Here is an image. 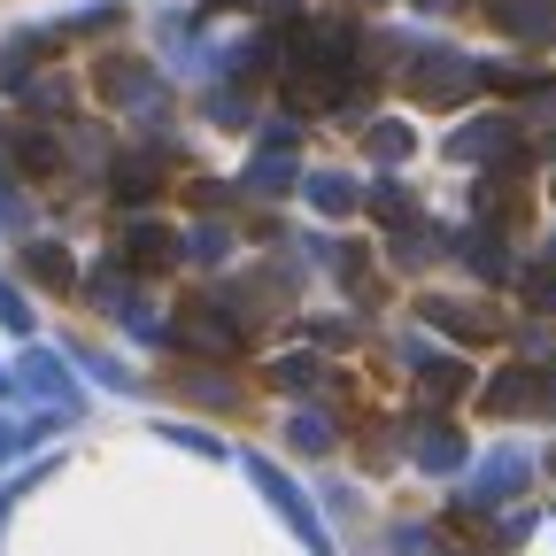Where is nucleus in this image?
Segmentation results:
<instances>
[{
	"label": "nucleus",
	"mask_w": 556,
	"mask_h": 556,
	"mask_svg": "<svg viewBox=\"0 0 556 556\" xmlns=\"http://www.w3.org/2000/svg\"><path fill=\"white\" fill-rule=\"evenodd\" d=\"M0 394H9V371H0Z\"/></svg>",
	"instance_id": "nucleus-35"
},
{
	"label": "nucleus",
	"mask_w": 556,
	"mask_h": 556,
	"mask_svg": "<svg viewBox=\"0 0 556 556\" xmlns=\"http://www.w3.org/2000/svg\"><path fill=\"white\" fill-rule=\"evenodd\" d=\"M124 255H131L139 270H163V263H178V240H170L155 217H139V225H124Z\"/></svg>",
	"instance_id": "nucleus-12"
},
{
	"label": "nucleus",
	"mask_w": 556,
	"mask_h": 556,
	"mask_svg": "<svg viewBox=\"0 0 556 556\" xmlns=\"http://www.w3.org/2000/svg\"><path fill=\"white\" fill-rule=\"evenodd\" d=\"M208 116H217V124H248V101L232 86H217V93H208Z\"/></svg>",
	"instance_id": "nucleus-28"
},
{
	"label": "nucleus",
	"mask_w": 556,
	"mask_h": 556,
	"mask_svg": "<svg viewBox=\"0 0 556 556\" xmlns=\"http://www.w3.org/2000/svg\"><path fill=\"white\" fill-rule=\"evenodd\" d=\"M448 248H456V255L486 278V287H495V278H510V248H503V232H456Z\"/></svg>",
	"instance_id": "nucleus-11"
},
{
	"label": "nucleus",
	"mask_w": 556,
	"mask_h": 556,
	"mask_svg": "<svg viewBox=\"0 0 556 556\" xmlns=\"http://www.w3.org/2000/svg\"><path fill=\"white\" fill-rule=\"evenodd\" d=\"M116 193H124V201H148V193H155V163H124V170H116Z\"/></svg>",
	"instance_id": "nucleus-26"
},
{
	"label": "nucleus",
	"mask_w": 556,
	"mask_h": 556,
	"mask_svg": "<svg viewBox=\"0 0 556 556\" xmlns=\"http://www.w3.org/2000/svg\"><path fill=\"white\" fill-rule=\"evenodd\" d=\"M518 287H526V302H533L541 317H556V263H541V270H526V278H518Z\"/></svg>",
	"instance_id": "nucleus-24"
},
{
	"label": "nucleus",
	"mask_w": 556,
	"mask_h": 556,
	"mask_svg": "<svg viewBox=\"0 0 556 556\" xmlns=\"http://www.w3.org/2000/svg\"><path fill=\"white\" fill-rule=\"evenodd\" d=\"M417 9H441V16H448V9H456V0H417Z\"/></svg>",
	"instance_id": "nucleus-33"
},
{
	"label": "nucleus",
	"mask_w": 556,
	"mask_h": 556,
	"mask_svg": "<svg viewBox=\"0 0 556 556\" xmlns=\"http://www.w3.org/2000/svg\"><path fill=\"white\" fill-rule=\"evenodd\" d=\"M287 441H294L302 456H325V448H332V426H325V417H317V409H302V417H294V426H287Z\"/></svg>",
	"instance_id": "nucleus-23"
},
{
	"label": "nucleus",
	"mask_w": 556,
	"mask_h": 556,
	"mask_svg": "<svg viewBox=\"0 0 556 556\" xmlns=\"http://www.w3.org/2000/svg\"><path fill=\"white\" fill-rule=\"evenodd\" d=\"M371 208H379L394 232H402V225H417V201H409V186H394V178H379V186H371Z\"/></svg>",
	"instance_id": "nucleus-20"
},
{
	"label": "nucleus",
	"mask_w": 556,
	"mask_h": 556,
	"mask_svg": "<svg viewBox=\"0 0 556 556\" xmlns=\"http://www.w3.org/2000/svg\"><path fill=\"white\" fill-rule=\"evenodd\" d=\"M101 93H109L116 109H131V116H163V78H155L148 62H131V54L101 62Z\"/></svg>",
	"instance_id": "nucleus-3"
},
{
	"label": "nucleus",
	"mask_w": 556,
	"mask_h": 556,
	"mask_svg": "<svg viewBox=\"0 0 556 556\" xmlns=\"http://www.w3.org/2000/svg\"><path fill=\"white\" fill-rule=\"evenodd\" d=\"M248 186H255V193H287V186H294V155H287V148H263V155L248 163Z\"/></svg>",
	"instance_id": "nucleus-15"
},
{
	"label": "nucleus",
	"mask_w": 556,
	"mask_h": 556,
	"mask_svg": "<svg viewBox=\"0 0 556 556\" xmlns=\"http://www.w3.org/2000/svg\"><path fill=\"white\" fill-rule=\"evenodd\" d=\"M248 479H255L263 495H270V510H278V518H287V526L302 533V548H309V556H332V541H325V526H317L309 495H302V486H294L287 471H278V464H263V456H248Z\"/></svg>",
	"instance_id": "nucleus-2"
},
{
	"label": "nucleus",
	"mask_w": 556,
	"mask_h": 556,
	"mask_svg": "<svg viewBox=\"0 0 556 556\" xmlns=\"http://www.w3.org/2000/svg\"><path fill=\"white\" fill-rule=\"evenodd\" d=\"M31 54H39V39H9V54H0V86H24Z\"/></svg>",
	"instance_id": "nucleus-25"
},
{
	"label": "nucleus",
	"mask_w": 556,
	"mask_h": 556,
	"mask_svg": "<svg viewBox=\"0 0 556 556\" xmlns=\"http://www.w3.org/2000/svg\"><path fill=\"white\" fill-rule=\"evenodd\" d=\"M78 364H86V371H93L101 387H131V371H124L116 356H86V348H78Z\"/></svg>",
	"instance_id": "nucleus-29"
},
{
	"label": "nucleus",
	"mask_w": 556,
	"mask_h": 556,
	"mask_svg": "<svg viewBox=\"0 0 556 556\" xmlns=\"http://www.w3.org/2000/svg\"><path fill=\"white\" fill-rule=\"evenodd\" d=\"M486 16H495V31H510L526 47L556 39V0H486Z\"/></svg>",
	"instance_id": "nucleus-6"
},
{
	"label": "nucleus",
	"mask_w": 556,
	"mask_h": 556,
	"mask_svg": "<svg viewBox=\"0 0 556 556\" xmlns=\"http://www.w3.org/2000/svg\"><path fill=\"white\" fill-rule=\"evenodd\" d=\"M193 348H201V356H240V325L225 317V309H193L186 325H178Z\"/></svg>",
	"instance_id": "nucleus-10"
},
{
	"label": "nucleus",
	"mask_w": 556,
	"mask_h": 556,
	"mask_svg": "<svg viewBox=\"0 0 556 556\" xmlns=\"http://www.w3.org/2000/svg\"><path fill=\"white\" fill-rule=\"evenodd\" d=\"M178 255H193V263H225V255H232V232H225V225H193V232L178 240Z\"/></svg>",
	"instance_id": "nucleus-21"
},
{
	"label": "nucleus",
	"mask_w": 556,
	"mask_h": 556,
	"mask_svg": "<svg viewBox=\"0 0 556 556\" xmlns=\"http://www.w3.org/2000/svg\"><path fill=\"white\" fill-rule=\"evenodd\" d=\"M479 208H486V217H503V225H518L526 186H518V178H486V186H479Z\"/></svg>",
	"instance_id": "nucleus-19"
},
{
	"label": "nucleus",
	"mask_w": 556,
	"mask_h": 556,
	"mask_svg": "<svg viewBox=\"0 0 556 556\" xmlns=\"http://www.w3.org/2000/svg\"><path fill=\"white\" fill-rule=\"evenodd\" d=\"M16 379H24V387H31V394H39L54 417H70V409H78V387H70V371L47 356V348H31V356L16 364Z\"/></svg>",
	"instance_id": "nucleus-7"
},
{
	"label": "nucleus",
	"mask_w": 556,
	"mask_h": 556,
	"mask_svg": "<svg viewBox=\"0 0 556 556\" xmlns=\"http://www.w3.org/2000/svg\"><path fill=\"white\" fill-rule=\"evenodd\" d=\"M526 479H533V456H526V448H495V456H486V464L471 471L464 503H471V510H486V503H510Z\"/></svg>",
	"instance_id": "nucleus-4"
},
{
	"label": "nucleus",
	"mask_w": 556,
	"mask_h": 556,
	"mask_svg": "<svg viewBox=\"0 0 556 556\" xmlns=\"http://www.w3.org/2000/svg\"><path fill=\"white\" fill-rule=\"evenodd\" d=\"M270 379L287 387V394H302V387H317V379H325V364H317V356H278V364H270Z\"/></svg>",
	"instance_id": "nucleus-22"
},
{
	"label": "nucleus",
	"mask_w": 556,
	"mask_h": 556,
	"mask_svg": "<svg viewBox=\"0 0 556 556\" xmlns=\"http://www.w3.org/2000/svg\"><path fill=\"white\" fill-rule=\"evenodd\" d=\"M24 270L39 278V287H70V278H78L70 248H54V240H31V248H24Z\"/></svg>",
	"instance_id": "nucleus-13"
},
{
	"label": "nucleus",
	"mask_w": 556,
	"mask_h": 556,
	"mask_svg": "<svg viewBox=\"0 0 556 556\" xmlns=\"http://www.w3.org/2000/svg\"><path fill=\"white\" fill-rule=\"evenodd\" d=\"M364 148H371L379 163H409V148H417V131L387 116V124H371V131H364Z\"/></svg>",
	"instance_id": "nucleus-17"
},
{
	"label": "nucleus",
	"mask_w": 556,
	"mask_h": 556,
	"mask_svg": "<svg viewBox=\"0 0 556 556\" xmlns=\"http://www.w3.org/2000/svg\"><path fill=\"white\" fill-rule=\"evenodd\" d=\"M163 441H178V448H193V456H225L208 433H193V426H163Z\"/></svg>",
	"instance_id": "nucleus-31"
},
{
	"label": "nucleus",
	"mask_w": 556,
	"mask_h": 556,
	"mask_svg": "<svg viewBox=\"0 0 556 556\" xmlns=\"http://www.w3.org/2000/svg\"><path fill=\"white\" fill-rule=\"evenodd\" d=\"M409 93H417V101H433V109H456L464 93H479V62L456 54V47H433V54H417V62H409Z\"/></svg>",
	"instance_id": "nucleus-1"
},
{
	"label": "nucleus",
	"mask_w": 556,
	"mask_h": 556,
	"mask_svg": "<svg viewBox=\"0 0 556 556\" xmlns=\"http://www.w3.org/2000/svg\"><path fill=\"white\" fill-rule=\"evenodd\" d=\"M548 263H556V232H548Z\"/></svg>",
	"instance_id": "nucleus-34"
},
{
	"label": "nucleus",
	"mask_w": 556,
	"mask_h": 556,
	"mask_svg": "<svg viewBox=\"0 0 556 556\" xmlns=\"http://www.w3.org/2000/svg\"><path fill=\"white\" fill-rule=\"evenodd\" d=\"M47 426H54V417H39V426H0V464H9V456H16L24 441H39Z\"/></svg>",
	"instance_id": "nucleus-30"
},
{
	"label": "nucleus",
	"mask_w": 556,
	"mask_h": 556,
	"mask_svg": "<svg viewBox=\"0 0 556 556\" xmlns=\"http://www.w3.org/2000/svg\"><path fill=\"white\" fill-rule=\"evenodd\" d=\"M0 325H9V332H31V302L9 287V278H0Z\"/></svg>",
	"instance_id": "nucleus-27"
},
{
	"label": "nucleus",
	"mask_w": 556,
	"mask_h": 556,
	"mask_svg": "<svg viewBox=\"0 0 556 556\" xmlns=\"http://www.w3.org/2000/svg\"><path fill=\"white\" fill-rule=\"evenodd\" d=\"M448 155H456V163H510V155H518V124H510V116H479V124H464V131L448 139Z\"/></svg>",
	"instance_id": "nucleus-5"
},
{
	"label": "nucleus",
	"mask_w": 556,
	"mask_h": 556,
	"mask_svg": "<svg viewBox=\"0 0 556 556\" xmlns=\"http://www.w3.org/2000/svg\"><path fill=\"white\" fill-rule=\"evenodd\" d=\"M479 402L495 409V417H533V409H548V387H541L533 371H495Z\"/></svg>",
	"instance_id": "nucleus-8"
},
{
	"label": "nucleus",
	"mask_w": 556,
	"mask_h": 556,
	"mask_svg": "<svg viewBox=\"0 0 556 556\" xmlns=\"http://www.w3.org/2000/svg\"><path fill=\"white\" fill-rule=\"evenodd\" d=\"M417 387H426V402H456V394L471 387V371H464L456 356H433V364H417Z\"/></svg>",
	"instance_id": "nucleus-14"
},
{
	"label": "nucleus",
	"mask_w": 556,
	"mask_h": 556,
	"mask_svg": "<svg viewBox=\"0 0 556 556\" xmlns=\"http://www.w3.org/2000/svg\"><path fill=\"white\" fill-rule=\"evenodd\" d=\"M302 193L325 208V217H348V208H356V186L348 178H332V170H317V178H302Z\"/></svg>",
	"instance_id": "nucleus-18"
},
{
	"label": "nucleus",
	"mask_w": 556,
	"mask_h": 556,
	"mask_svg": "<svg viewBox=\"0 0 556 556\" xmlns=\"http://www.w3.org/2000/svg\"><path fill=\"white\" fill-rule=\"evenodd\" d=\"M426 325H441L456 340H495V317L471 309V302H448V294H426Z\"/></svg>",
	"instance_id": "nucleus-9"
},
{
	"label": "nucleus",
	"mask_w": 556,
	"mask_h": 556,
	"mask_svg": "<svg viewBox=\"0 0 556 556\" xmlns=\"http://www.w3.org/2000/svg\"><path fill=\"white\" fill-rule=\"evenodd\" d=\"M186 387H193V394H201V402H232V379H217V371H193V379H186Z\"/></svg>",
	"instance_id": "nucleus-32"
},
{
	"label": "nucleus",
	"mask_w": 556,
	"mask_h": 556,
	"mask_svg": "<svg viewBox=\"0 0 556 556\" xmlns=\"http://www.w3.org/2000/svg\"><path fill=\"white\" fill-rule=\"evenodd\" d=\"M417 464H426V471H456L464 464V441L448 426H426V433H417Z\"/></svg>",
	"instance_id": "nucleus-16"
}]
</instances>
